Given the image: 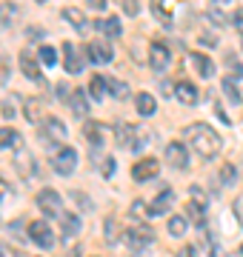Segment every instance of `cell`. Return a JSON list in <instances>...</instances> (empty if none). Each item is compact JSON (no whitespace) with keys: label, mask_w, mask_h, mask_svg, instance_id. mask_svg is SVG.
<instances>
[{"label":"cell","mask_w":243,"mask_h":257,"mask_svg":"<svg viewBox=\"0 0 243 257\" xmlns=\"http://www.w3.org/2000/svg\"><path fill=\"white\" fill-rule=\"evenodd\" d=\"M186 140H189V146L195 149V155H200L203 160H215L220 155V149H223L220 135L212 126H206V123H192L186 128Z\"/></svg>","instance_id":"cell-1"},{"label":"cell","mask_w":243,"mask_h":257,"mask_svg":"<svg viewBox=\"0 0 243 257\" xmlns=\"http://www.w3.org/2000/svg\"><path fill=\"white\" fill-rule=\"evenodd\" d=\"M114 140H117V146H120V149L141 152V149L149 143V128H146V126H132V123H120Z\"/></svg>","instance_id":"cell-2"},{"label":"cell","mask_w":243,"mask_h":257,"mask_svg":"<svg viewBox=\"0 0 243 257\" xmlns=\"http://www.w3.org/2000/svg\"><path fill=\"white\" fill-rule=\"evenodd\" d=\"M123 240H126L129 248L138 251V248H146L152 240H155V231H152L146 223H132L129 229H126V234H123Z\"/></svg>","instance_id":"cell-3"},{"label":"cell","mask_w":243,"mask_h":257,"mask_svg":"<svg viewBox=\"0 0 243 257\" xmlns=\"http://www.w3.org/2000/svg\"><path fill=\"white\" fill-rule=\"evenodd\" d=\"M38 206L40 211L46 214V217H63V200H60V194L55 192V189H40L38 192Z\"/></svg>","instance_id":"cell-4"},{"label":"cell","mask_w":243,"mask_h":257,"mask_svg":"<svg viewBox=\"0 0 243 257\" xmlns=\"http://www.w3.org/2000/svg\"><path fill=\"white\" fill-rule=\"evenodd\" d=\"M75 166H77V152L72 146H63L55 157H52V169H55L57 175H72Z\"/></svg>","instance_id":"cell-5"},{"label":"cell","mask_w":243,"mask_h":257,"mask_svg":"<svg viewBox=\"0 0 243 257\" xmlns=\"http://www.w3.org/2000/svg\"><path fill=\"white\" fill-rule=\"evenodd\" d=\"M160 172V163L155 157H141L138 163L132 166V177L138 180V183H146V180H155Z\"/></svg>","instance_id":"cell-6"},{"label":"cell","mask_w":243,"mask_h":257,"mask_svg":"<svg viewBox=\"0 0 243 257\" xmlns=\"http://www.w3.org/2000/svg\"><path fill=\"white\" fill-rule=\"evenodd\" d=\"M29 237H32V243H38L40 248H52L55 246V234H52V229H49L46 220L29 223Z\"/></svg>","instance_id":"cell-7"},{"label":"cell","mask_w":243,"mask_h":257,"mask_svg":"<svg viewBox=\"0 0 243 257\" xmlns=\"http://www.w3.org/2000/svg\"><path fill=\"white\" fill-rule=\"evenodd\" d=\"M20 72L26 74L32 83H38V86H46V77H43V72H40L38 60L32 57V52H29V49H23V52H20Z\"/></svg>","instance_id":"cell-8"},{"label":"cell","mask_w":243,"mask_h":257,"mask_svg":"<svg viewBox=\"0 0 243 257\" xmlns=\"http://www.w3.org/2000/svg\"><path fill=\"white\" fill-rule=\"evenodd\" d=\"M169 60H172V52H169V46L163 43V40H155L149 46V66L155 69V72H166Z\"/></svg>","instance_id":"cell-9"},{"label":"cell","mask_w":243,"mask_h":257,"mask_svg":"<svg viewBox=\"0 0 243 257\" xmlns=\"http://www.w3.org/2000/svg\"><path fill=\"white\" fill-rule=\"evenodd\" d=\"M40 135H43V140H46V143H63V140H66V126H63V120L46 117L43 123H40Z\"/></svg>","instance_id":"cell-10"},{"label":"cell","mask_w":243,"mask_h":257,"mask_svg":"<svg viewBox=\"0 0 243 257\" xmlns=\"http://www.w3.org/2000/svg\"><path fill=\"white\" fill-rule=\"evenodd\" d=\"M86 57H89L92 63L103 66V63H112L114 52H112V46H109L106 40H92V43L86 46Z\"/></svg>","instance_id":"cell-11"},{"label":"cell","mask_w":243,"mask_h":257,"mask_svg":"<svg viewBox=\"0 0 243 257\" xmlns=\"http://www.w3.org/2000/svg\"><path fill=\"white\" fill-rule=\"evenodd\" d=\"M166 160L169 166H175V169H189V152L183 143H178V140H172L166 146Z\"/></svg>","instance_id":"cell-12"},{"label":"cell","mask_w":243,"mask_h":257,"mask_svg":"<svg viewBox=\"0 0 243 257\" xmlns=\"http://www.w3.org/2000/svg\"><path fill=\"white\" fill-rule=\"evenodd\" d=\"M63 66L69 74H77L80 69H83V57H80V52H77L75 43H63Z\"/></svg>","instance_id":"cell-13"},{"label":"cell","mask_w":243,"mask_h":257,"mask_svg":"<svg viewBox=\"0 0 243 257\" xmlns=\"http://www.w3.org/2000/svg\"><path fill=\"white\" fill-rule=\"evenodd\" d=\"M172 200H175V194H172V189H163V192L158 194V197H155V200L149 203V214L152 217H160V214H166L169 209H172Z\"/></svg>","instance_id":"cell-14"},{"label":"cell","mask_w":243,"mask_h":257,"mask_svg":"<svg viewBox=\"0 0 243 257\" xmlns=\"http://www.w3.org/2000/svg\"><path fill=\"white\" fill-rule=\"evenodd\" d=\"M175 9H178V0H152V12L158 15L160 23H172V18H175Z\"/></svg>","instance_id":"cell-15"},{"label":"cell","mask_w":243,"mask_h":257,"mask_svg":"<svg viewBox=\"0 0 243 257\" xmlns=\"http://www.w3.org/2000/svg\"><path fill=\"white\" fill-rule=\"evenodd\" d=\"M175 97H178L180 103H186V106H195V103L200 100V92L195 89V83L180 80L178 86H175Z\"/></svg>","instance_id":"cell-16"},{"label":"cell","mask_w":243,"mask_h":257,"mask_svg":"<svg viewBox=\"0 0 243 257\" xmlns=\"http://www.w3.org/2000/svg\"><path fill=\"white\" fill-rule=\"evenodd\" d=\"M94 29L100 32V35H106V37H120L123 35V26H120V20L114 18V15H109V18H100V20H94Z\"/></svg>","instance_id":"cell-17"},{"label":"cell","mask_w":243,"mask_h":257,"mask_svg":"<svg viewBox=\"0 0 243 257\" xmlns=\"http://www.w3.org/2000/svg\"><path fill=\"white\" fill-rule=\"evenodd\" d=\"M15 169L20 172V177H35V172H38V166H35V157L29 155L26 149H20L18 157H15Z\"/></svg>","instance_id":"cell-18"},{"label":"cell","mask_w":243,"mask_h":257,"mask_svg":"<svg viewBox=\"0 0 243 257\" xmlns=\"http://www.w3.org/2000/svg\"><path fill=\"white\" fill-rule=\"evenodd\" d=\"M106 135H109V128L103 126V123H94V120H86V126H83V138L89 140L92 146H100Z\"/></svg>","instance_id":"cell-19"},{"label":"cell","mask_w":243,"mask_h":257,"mask_svg":"<svg viewBox=\"0 0 243 257\" xmlns=\"http://www.w3.org/2000/svg\"><path fill=\"white\" fill-rule=\"evenodd\" d=\"M69 109L75 111L77 117H83L89 111V97H86V89H75L72 86V94H69Z\"/></svg>","instance_id":"cell-20"},{"label":"cell","mask_w":243,"mask_h":257,"mask_svg":"<svg viewBox=\"0 0 243 257\" xmlns=\"http://www.w3.org/2000/svg\"><path fill=\"white\" fill-rule=\"evenodd\" d=\"M23 114H26L29 123H43V103L38 100V97H26L23 100Z\"/></svg>","instance_id":"cell-21"},{"label":"cell","mask_w":243,"mask_h":257,"mask_svg":"<svg viewBox=\"0 0 243 257\" xmlns=\"http://www.w3.org/2000/svg\"><path fill=\"white\" fill-rule=\"evenodd\" d=\"M60 15H63V20H69V23H72L77 32H86V29H89V20H86V15H83L80 9H75V6H66Z\"/></svg>","instance_id":"cell-22"},{"label":"cell","mask_w":243,"mask_h":257,"mask_svg":"<svg viewBox=\"0 0 243 257\" xmlns=\"http://www.w3.org/2000/svg\"><path fill=\"white\" fill-rule=\"evenodd\" d=\"M18 15H20V9L12 3V0H0V26L3 29H9L15 20H18Z\"/></svg>","instance_id":"cell-23"},{"label":"cell","mask_w":243,"mask_h":257,"mask_svg":"<svg viewBox=\"0 0 243 257\" xmlns=\"http://www.w3.org/2000/svg\"><path fill=\"white\" fill-rule=\"evenodd\" d=\"M135 106H138V111H141L143 117H152V114L158 111V103H155V97H152L149 92L135 94Z\"/></svg>","instance_id":"cell-24"},{"label":"cell","mask_w":243,"mask_h":257,"mask_svg":"<svg viewBox=\"0 0 243 257\" xmlns=\"http://www.w3.org/2000/svg\"><path fill=\"white\" fill-rule=\"evenodd\" d=\"M192 66H195V72L200 74V77H212V74H215V63H212L206 55H200V52L192 55Z\"/></svg>","instance_id":"cell-25"},{"label":"cell","mask_w":243,"mask_h":257,"mask_svg":"<svg viewBox=\"0 0 243 257\" xmlns=\"http://www.w3.org/2000/svg\"><path fill=\"white\" fill-rule=\"evenodd\" d=\"M60 229H63L66 237L77 234V231H80V217H77V214H69V211H63V217H60Z\"/></svg>","instance_id":"cell-26"},{"label":"cell","mask_w":243,"mask_h":257,"mask_svg":"<svg viewBox=\"0 0 243 257\" xmlns=\"http://www.w3.org/2000/svg\"><path fill=\"white\" fill-rule=\"evenodd\" d=\"M89 94H92L94 100H103V97H106V77L94 74L92 80H89Z\"/></svg>","instance_id":"cell-27"},{"label":"cell","mask_w":243,"mask_h":257,"mask_svg":"<svg viewBox=\"0 0 243 257\" xmlns=\"http://www.w3.org/2000/svg\"><path fill=\"white\" fill-rule=\"evenodd\" d=\"M20 146V135L15 128H0V149H12Z\"/></svg>","instance_id":"cell-28"},{"label":"cell","mask_w":243,"mask_h":257,"mask_svg":"<svg viewBox=\"0 0 243 257\" xmlns=\"http://www.w3.org/2000/svg\"><path fill=\"white\" fill-rule=\"evenodd\" d=\"M106 89H109V94H112V97H126V94H129V86H126L123 80H114V77H109V80H106Z\"/></svg>","instance_id":"cell-29"},{"label":"cell","mask_w":243,"mask_h":257,"mask_svg":"<svg viewBox=\"0 0 243 257\" xmlns=\"http://www.w3.org/2000/svg\"><path fill=\"white\" fill-rule=\"evenodd\" d=\"M183 231H186V217H172V220H169V234H172V237H180V234H183Z\"/></svg>","instance_id":"cell-30"},{"label":"cell","mask_w":243,"mask_h":257,"mask_svg":"<svg viewBox=\"0 0 243 257\" xmlns=\"http://www.w3.org/2000/svg\"><path fill=\"white\" fill-rule=\"evenodd\" d=\"M226 66H229L232 80H240V77H243V66L237 63V57H234V55H226Z\"/></svg>","instance_id":"cell-31"},{"label":"cell","mask_w":243,"mask_h":257,"mask_svg":"<svg viewBox=\"0 0 243 257\" xmlns=\"http://www.w3.org/2000/svg\"><path fill=\"white\" fill-rule=\"evenodd\" d=\"M38 57L43 60V66H55V63H57V52H55L52 46H40Z\"/></svg>","instance_id":"cell-32"},{"label":"cell","mask_w":243,"mask_h":257,"mask_svg":"<svg viewBox=\"0 0 243 257\" xmlns=\"http://www.w3.org/2000/svg\"><path fill=\"white\" fill-rule=\"evenodd\" d=\"M220 89H223V94H226L232 103H240V92H237L234 80H223V86H220Z\"/></svg>","instance_id":"cell-33"},{"label":"cell","mask_w":243,"mask_h":257,"mask_svg":"<svg viewBox=\"0 0 243 257\" xmlns=\"http://www.w3.org/2000/svg\"><path fill=\"white\" fill-rule=\"evenodd\" d=\"M103 237L109 240V243H114V240H117V223L109 220V217L103 220Z\"/></svg>","instance_id":"cell-34"},{"label":"cell","mask_w":243,"mask_h":257,"mask_svg":"<svg viewBox=\"0 0 243 257\" xmlns=\"http://www.w3.org/2000/svg\"><path fill=\"white\" fill-rule=\"evenodd\" d=\"M220 180H223L226 186H232L234 180H237V172H234L232 163H223V169H220Z\"/></svg>","instance_id":"cell-35"},{"label":"cell","mask_w":243,"mask_h":257,"mask_svg":"<svg viewBox=\"0 0 243 257\" xmlns=\"http://www.w3.org/2000/svg\"><path fill=\"white\" fill-rule=\"evenodd\" d=\"M209 20H212L215 26H226V23H229V18H226L223 12H217V9H212V12H209Z\"/></svg>","instance_id":"cell-36"},{"label":"cell","mask_w":243,"mask_h":257,"mask_svg":"<svg viewBox=\"0 0 243 257\" xmlns=\"http://www.w3.org/2000/svg\"><path fill=\"white\" fill-rule=\"evenodd\" d=\"M100 172H103V177H112L114 175V160H112V157H106V160L100 163Z\"/></svg>","instance_id":"cell-37"},{"label":"cell","mask_w":243,"mask_h":257,"mask_svg":"<svg viewBox=\"0 0 243 257\" xmlns=\"http://www.w3.org/2000/svg\"><path fill=\"white\" fill-rule=\"evenodd\" d=\"M55 89H57V97L69 103V94H72V86H66V83H57Z\"/></svg>","instance_id":"cell-38"},{"label":"cell","mask_w":243,"mask_h":257,"mask_svg":"<svg viewBox=\"0 0 243 257\" xmlns=\"http://www.w3.org/2000/svg\"><path fill=\"white\" fill-rule=\"evenodd\" d=\"M189 194H192V200H195V203H200V206H203V209H206V194L200 192L197 186H192V189H189Z\"/></svg>","instance_id":"cell-39"},{"label":"cell","mask_w":243,"mask_h":257,"mask_svg":"<svg viewBox=\"0 0 243 257\" xmlns=\"http://www.w3.org/2000/svg\"><path fill=\"white\" fill-rule=\"evenodd\" d=\"M232 209H234V217H237V223L243 226V194L237 197V200L232 203Z\"/></svg>","instance_id":"cell-40"},{"label":"cell","mask_w":243,"mask_h":257,"mask_svg":"<svg viewBox=\"0 0 243 257\" xmlns=\"http://www.w3.org/2000/svg\"><path fill=\"white\" fill-rule=\"evenodd\" d=\"M123 9L129 12V15H138V12H141V6H138V0H123Z\"/></svg>","instance_id":"cell-41"},{"label":"cell","mask_w":243,"mask_h":257,"mask_svg":"<svg viewBox=\"0 0 243 257\" xmlns=\"http://www.w3.org/2000/svg\"><path fill=\"white\" fill-rule=\"evenodd\" d=\"M18 111H15V106H12V100H6L3 103V117H15Z\"/></svg>","instance_id":"cell-42"},{"label":"cell","mask_w":243,"mask_h":257,"mask_svg":"<svg viewBox=\"0 0 243 257\" xmlns=\"http://www.w3.org/2000/svg\"><path fill=\"white\" fill-rule=\"evenodd\" d=\"M6 74H9V63L6 57H0V80H6Z\"/></svg>","instance_id":"cell-43"},{"label":"cell","mask_w":243,"mask_h":257,"mask_svg":"<svg viewBox=\"0 0 243 257\" xmlns=\"http://www.w3.org/2000/svg\"><path fill=\"white\" fill-rule=\"evenodd\" d=\"M200 43H203V46H209V49H212V46H217V40H215L212 35H203V37H200Z\"/></svg>","instance_id":"cell-44"},{"label":"cell","mask_w":243,"mask_h":257,"mask_svg":"<svg viewBox=\"0 0 243 257\" xmlns=\"http://www.w3.org/2000/svg\"><path fill=\"white\" fill-rule=\"evenodd\" d=\"M180 257H197V248L195 246H186L183 251H180Z\"/></svg>","instance_id":"cell-45"},{"label":"cell","mask_w":243,"mask_h":257,"mask_svg":"<svg viewBox=\"0 0 243 257\" xmlns=\"http://www.w3.org/2000/svg\"><path fill=\"white\" fill-rule=\"evenodd\" d=\"M86 3H89L92 9H103V6H106V0H86Z\"/></svg>","instance_id":"cell-46"},{"label":"cell","mask_w":243,"mask_h":257,"mask_svg":"<svg viewBox=\"0 0 243 257\" xmlns=\"http://www.w3.org/2000/svg\"><path fill=\"white\" fill-rule=\"evenodd\" d=\"M234 26H237V29H243V9L237 12V15H234Z\"/></svg>","instance_id":"cell-47"},{"label":"cell","mask_w":243,"mask_h":257,"mask_svg":"<svg viewBox=\"0 0 243 257\" xmlns=\"http://www.w3.org/2000/svg\"><path fill=\"white\" fill-rule=\"evenodd\" d=\"M3 194H6V180L0 177V200H3Z\"/></svg>","instance_id":"cell-48"},{"label":"cell","mask_w":243,"mask_h":257,"mask_svg":"<svg viewBox=\"0 0 243 257\" xmlns=\"http://www.w3.org/2000/svg\"><path fill=\"white\" fill-rule=\"evenodd\" d=\"M215 3H220V6H226V3H232V0H215Z\"/></svg>","instance_id":"cell-49"},{"label":"cell","mask_w":243,"mask_h":257,"mask_svg":"<svg viewBox=\"0 0 243 257\" xmlns=\"http://www.w3.org/2000/svg\"><path fill=\"white\" fill-rule=\"evenodd\" d=\"M240 257H243V243H240Z\"/></svg>","instance_id":"cell-50"},{"label":"cell","mask_w":243,"mask_h":257,"mask_svg":"<svg viewBox=\"0 0 243 257\" xmlns=\"http://www.w3.org/2000/svg\"><path fill=\"white\" fill-rule=\"evenodd\" d=\"M240 49H243V37H240Z\"/></svg>","instance_id":"cell-51"},{"label":"cell","mask_w":243,"mask_h":257,"mask_svg":"<svg viewBox=\"0 0 243 257\" xmlns=\"http://www.w3.org/2000/svg\"><path fill=\"white\" fill-rule=\"evenodd\" d=\"M38 3H46V0H38Z\"/></svg>","instance_id":"cell-52"},{"label":"cell","mask_w":243,"mask_h":257,"mask_svg":"<svg viewBox=\"0 0 243 257\" xmlns=\"http://www.w3.org/2000/svg\"><path fill=\"white\" fill-rule=\"evenodd\" d=\"M0 257H3V254H0Z\"/></svg>","instance_id":"cell-53"}]
</instances>
